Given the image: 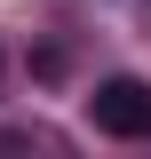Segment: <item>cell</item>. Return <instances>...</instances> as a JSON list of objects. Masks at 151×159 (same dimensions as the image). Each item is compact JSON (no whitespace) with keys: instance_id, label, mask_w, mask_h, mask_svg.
<instances>
[{"instance_id":"6da1fadb","label":"cell","mask_w":151,"mask_h":159,"mask_svg":"<svg viewBox=\"0 0 151 159\" xmlns=\"http://www.w3.org/2000/svg\"><path fill=\"white\" fill-rule=\"evenodd\" d=\"M88 127L95 135H119V143H135V135H151V88L143 80H103V88H95L88 96Z\"/></svg>"},{"instance_id":"7a4b0ae2","label":"cell","mask_w":151,"mask_h":159,"mask_svg":"<svg viewBox=\"0 0 151 159\" xmlns=\"http://www.w3.org/2000/svg\"><path fill=\"white\" fill-rule=\"evenodd\" d=\"M0 64H8V56H0Z\"/></svg>"}]
</instances>
